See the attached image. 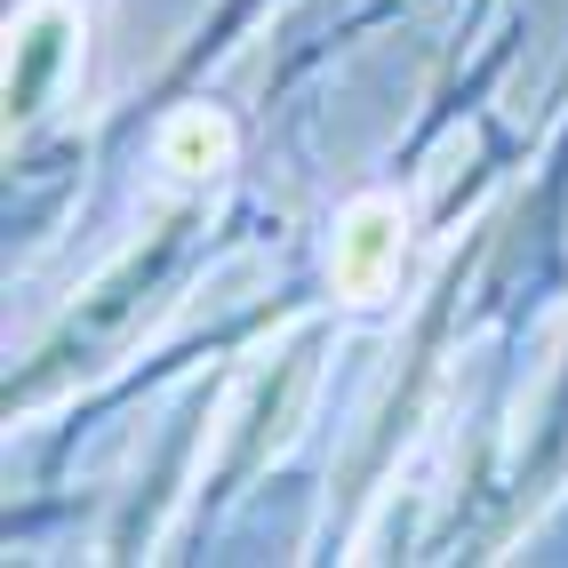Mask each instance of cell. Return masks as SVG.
Listing matches in <instances>:
<instances>
[{
    "label": "cell",
    "mask_w": 568,
    "mask_h": 568,
    "mask_svg": "<svg viewBox=\"0 0 568 568\" xmlns=\"http://www.w3.org/2000/svg\"><path fill=\"white\" fill-rule=\"evenodd\" d=\"M393 264H400V209L393 201H353L345 224H336V256H328L336 288L368 305V296H385Z\"/></svg>",
    "instance_id": "1"
},
{
    "label": "cell",
    "mask_w": 568,
    "mask_h": 568,
    "mask_svg": "<svg viewBox=\"0 0 568 568\" xmlns=\"http://www.w3.org/2000/svg\"><path fill=\"white\" fill-rule=\"evenodd\" d=\"M224 153H233V129H224L209 104L176 112V121H169V136H161V161H169L176 176H209V169H216Z\"/></svg>",
    "instance_id": "2"
}]
</instances>
